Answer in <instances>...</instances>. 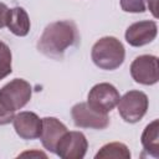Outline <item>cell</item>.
<instances>
[{"label":"cell","mask_w":159,"mask_h":159,"mask_svg":"<svg viewBox=\"0 0 159 159\" xmlns=\"http://www.w3.org/2000/svg\"><path fill=\"white\" fill-rule=\"evenodd\" d=\"M147 2H148V7H149V10L152 11V14L154 15V17H157L158 15H157V0H147Z\"/></svg>","instance_id":"cell-20"},{"label":"cell","mask_w":159,"mask_h":159,"mask_svg":"<svg viewBox=\"0 0 159 159\" xmlns=\"http://www.w3.org/2000/svg\"><path fill=\"white\" fill-rule=\"evenodd\" d=\"M144 150L154 158H159V120L154 119L143 130L140 137Z\"/></svg>","instance_id":"cell-13"},{"label":"cell","mask_w":159,"mask_h":159,"mask_svg":"<svg viewBox=\"0 0 159 159\" xmlns=\"http://www.w3.org/2000/svg\"><path fill=\"white\" fill-rule=\"evenodd\" d=\"M158 34V25L152 20H143L129 25L125 30V41L133 47L150 43Z\"/></svg>","instance_id":"cell-9"},{"label":"cell","mask_w":159,"mask_h":159,"mask_svg":"<svg viewBox=\"0 0 159 159\" xmlns=\"http://www.w3.org/2000/svg\"><path fill=\"white\" fill-rule=\"evenodd\" d=\"M119 98V92L113 84L108 82H102L94 84L91 88L87 103L97 112L108 114V112H111L118 104Z\"/></svg>","instance_id":"cell-5"},{"label":"cell","mask_w":159,"mask_h":159,"mask_svg":"<svg viewBox=\"0 0 159 159\" xmlns=\"http://www.w3.org/2000/svg\"><path fill=\"white\" fill-rule=\"evenodd\" d=\"M91 58L101 70L113 71L124 62L125 50L118 39L113 36H104L92 46Z\"/></svg>","instance_id":"cell-2"},{"label":"cell","mask_w":159,"mask_h":159,"mask_svg":"<svg viewBox=\"0 0 159 159\" xmlns=\"http://www.w3.org/2000/svg\"><path fill=\"white\" fill-rule=\"evenodd\" d=\"M12 124L16 134L25 140H32L40 138L42 129V119L34 112H20L14 116Z\"/></svg>","instance_id":"cell-10"},{"label":"cell","mask_w":159,"mask_h":159,"mask_svg":"<svg viewBox=\"0 0 159 159\" xmlns=\"http://www.w3.org/2000/svg\"><path fill=\"white\" fill-rule=\"evenodd\" d=\"M67 132V127L55 117L42 118V129L40 134L43 148L51 153H55L56 145L61 137Z\"/></svg>","instance_id":"cell-11"},{"label":"cell","mask_w":159,"mask_h":159,"mask_svg":"<svg viewBox=\"0 0 159 159\" xmlns=\"http://www.w3.org/2000/svg\"><path fill=\"white\" fill-rule=\"evenodd\" d=\"M6 27L9 29L10 32H12L16 36H20V37L26 36L31 27L30 17L26 10L21 6H15L12 9H9Z\"/></svg>","instance_id":"cell-12"},{"label":"cell","mask_w":159,"mask_h":159,"mask_svg":"<svg viewBox=\"0 0 159 159\" xmlns=\"http://www.w3.org/2000/svg\"><path fill=\"white\" fill-rule=\"evenodd\" d=\"M19 157H43L46 158V154L42 152H24Z\"/></svg>","instance_id":"cell-19"},{"label":"cell","mask_w":159,"mask_h":159,"mask_svg":"<svg viewBox=\"0 0 159 159\" xmlns=\"http://www.w3.org/2000/svg\"><path fill=\"white\" fill-rule=\"evenodd\" d=\"M88 148V142L82 132H66L56 145L55 154L62 159H82Z\"/></svg>","instance_id":"cell-7"},{"label":"cell","mask_w":159,"mask_h":159,"mask_svg":"<svg viewBox=\"0 0 159 159\" xmlns=\"http://www.w3.org/2000/svg\"><path fill=\"white\" fill-rule=\"evenodd\" d=\"M120 7L125 12H144L147 9L145 0H120Z\"/></svg>","instance_id":"cell-16"},{"label":"cell","mask_w":159,"mask_h":159,"mask_svg":"<svg viewBox=\"0 0 159 159\" xmlns=\"http://www.w3.org/2000/svg\"><path fill=\"white\" fill-rule=\"evenodd\" d=\"M77 25L72 20H60L48 24L37 41V50L51 58L61 60L68 47L78 42Z\"/></svg>","instance_id":"cell-1"},{"label":"cell","mask_w":159,"mask_h":159,"mask_svg":"<svg viewBox=\"0 0 159 159\" xmlns=\"http://www.w3.org/2000/svg\"><path fill=\"white\" fill-rule=\"evenodd\" d=\"M71 116L75 125L78 128L106 129L109 125L108 114L97 112L87 102L76 103L71 109Z\"/></svg>","instance_id":"cell-6"},{"label":"cell","mask_w":159,"mask_h":159,"mask_svg":"<svg viewBox=\"0 0 159 159\" xmlns=\"http://www.w3.org/2000/svg\"><path fill=\"white\" fill-rule=\"evenodd\" d=\"M7 14H9V7L6 6V4L0 1V29L6 26V19H7Z\"/></svg>","instance_id":"cell-18"},{"label":"cell","mask_w":159,"mask_h":159,"mask_svg":"<svg viewBox=\"0 0 159 159\" xmlns=\"http://www.w3.org/2000/svg\"><path fill=\"white\" fill-rule=\"evenodd\" d=\"M11 63H12L11 50L4 41H0V81L7 77L12 72Z\"/></svg>","instance_id":"cell-15"},{"label":"cell","mask_w":159,"mask_h":159,"mask_svg":"<svg viewBox=\"0 0 159 159\" xmlns=\"http://www.w3.org/2000/svg\"><path fill=\"white\" fill-rule=\"evenodd\" d=\"M96 159H107V158H120V159H129L130 152L124 143L120 142H112L104 144L94 155Z\"/></svg>","instance_id":"cell-14"},{"label":"cell","mask_w":159,"mask_h":159,"mask_svg":"<svg viewBox=\"0 0 159 159\" xmlns=\"http://www.w3.org/2000/svg\"><path fill=\"white\" fill-rule=\"evenodd\" d=\"M31 96L32 88L30 83L22 78H14L0 88V101L12 112L25 107L30 102Z\"/></svg>","instance_id":"cell-4"},{"label":"cell","mask_w":159,"mask_h":159,"mask_svg":"<svg viewBox=\"0 0 159 159\" xmlns=\"http://www.w3.org/2000/svg\"><path fill=\"white\" fill-rule=\"evenodd\" d=\"M118 113L127 123L139 122L147 113L149 101L148 96L142 91H128L119 98Z\"/></svg>","instance_id":"cell-3"},{"label":"cell","mask_w":159,"mask_h":159,"mask_svg":"<svg viewBox=\"0 0 159 159\" xmlns=\"http://www.w3.org/2000/svg\"><path fill=\"white\" fill-rule=\"evenodd\" d=\"M158 57L153 55H142L133 60L130 65L132 78L140 84L152 86L159 80L158 76Z\"/></svg>","instance_id":"cell-8"},{"label":"cell","mask_w":159,"mask_h":159,"mask_svg":"<svg viewBox=\"0 0 159 159\" xmlns=\"http://www.w3.org/2000/svg\"><path fill=\"white\" fill-rule=\"evenodd\" d=\"M14 113L15 112L7 109L0 101V125H5V124H9L10 122H12V118L15 116Z\"/></svg>","instance_id":"cell-17"}]
</instances>
